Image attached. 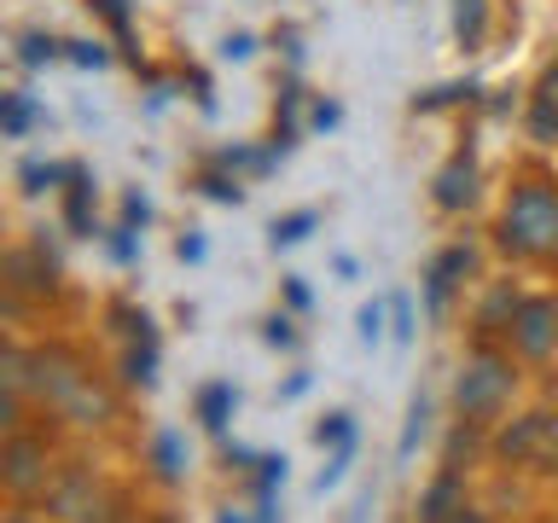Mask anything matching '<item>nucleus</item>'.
Returning a JSON list of instances; mask_svg holds the SVG:
<instances>
[{
	"instance_id": "19",
	"label": "nucleus",
	"mask_w": 558,
	"mask_h": 523,
	"mask_svg": "<svg viewBox=\"0 0 558 523\" xmlns=\"http://www.w3.org/2000/svg\"><path fill=\"white\" fill-rule=\"evenodd\" d=\"M384 338V308L373 303V308H361V343H378Z\"/></svg>"
},
{
	"instance_id": "3",
	"label": "nucleus",
	"mask_w": 558,
	"mask_h": 523,
	"mask_svg": "<svg viewBox=\"0 0 558 523\" xmlns=\"http://www.w3.org/2000/svg\"><path fill=\"white\" fill-rule=\"evenodd\" d=\"M518 355L495 338H477L460 361V378H453V413L460 425H477V430H495L506 408L518 396Z\"/></svg>"
},
{
	"instance_id": "11",
	"label": "nucleus",
	"mask_w": 558,
	"mask_h": 523,
	"mask_svg": "<svg viewBox=\"0 0 558 523\" xmlns=\"http://www.w3.org/2000/svg\"><path fill=\"white\" fill-rule=\"evenodd\" d=\"M471 268H477L471 244H448V251L430 262V273H425V285H430V308H442V303H448V291H453V285H465V273H471Z\"/></svg>"
},
{
	"instance_id": "22",
	"label": "nucleus",
	"mask_w": 558,
	"mask_h": 523,
	"mask_svg": "<svg viewBox=\"0 0 558 523\" xmlns=\"http://www.w3.org/2000/svg\"><path fill=\"white\" fill-rule=\"evenodd\" d=\"M453 523H495V518H488L483 506H471V500H465V506H460V518H453Z\"/></svg>"
},
{
	"instance_id": "2",
	"label": "nucleus",
	"mask_w": 558,
	"mask_h": 523,
	"mask_svg": "<svg viewBox=\"0 0 558 523\" xmlns=\"http://www.w3.org/2000/svg\"><path fill=\"white\" fill-rule=\"evenodd\" d=\"M495 251L523 268L558 262V181L553 174H518L495 209Z\"/></svg>"
},
{
	"instance_id": "13",
	"label": "nucleus",
	"mask_w": 558,
	"mask_h": 523,
	"mask_svg": "<svg viewBox=\"0 0 558 523\" xmlns=\"http://www.w3.org/2000/svg\"><path fill=\"white\" fill-rule=\"evenodd\" d=\"M453 35H460V47H483V35H488V0H453Z\"/></svg>"
},
{
	"instance_id": "1",
	"label": "nucleus",
	"mask_w": 558,
	"mask_h": 523,
	"mask_svg": "<svg viewBox=\"0 0 558 523\" xmlns=\"http://www.w3.org/2000/svg\"><path fill=\"white\" fill-rule=\"evenodd\" d=\"M29 401L41 408V418H59L70 430H105L117 418L111 384L64 343L29 349Z\"/></svg>"
},
{
	"instance_id": "12",
	"label": "nucleus",
	"mask_w": 558,
	"mask_h": 523,
	"mask_svg": "<svg viewBox=\"0 0 558 523\" xmlns=\"http://www.w3.org/2000/svg\"><path fill=\"white\" fill-rule=\"evenodd\" d=\"M518 303H523V291H512V285H495L483 296V308H477V338H506V326H512V314H518Z\"/></svg>"
},
{
	"instance_id": "8",
	"label": "nucleus",
	"mask_w": 558,
	"mask_h": 523,
	"mask_svg": "<svg viewBox=\"0 0 558 523\" xmlns=\"http://www.w3.org/2000/svg\"><path fill=\"white\" fill-rule=\"evenodd\" d=\"M471 198H477V157H471V146H460L430 174V204L442 209V216H460Z\"/></svg>"
},
{
	"instance_id": "16",
	"label": "nucleus",
	"mask_w": 558,
	"mask_h": 523,
	"mask_svg": "<svg viewBox=\"0 0 558 523\" xmlns=\"http://www.w3.org/2000/svg\"><path fill=\"white\" fill-rule=\"evenodd\" d=\"M151 460H157V477H163V483L181 477V442H174V436H157Z\"/></svg>"
},
{
	"instance_id": "17",
	"label": "nucleus",
	"mask_w": 558,
	"mask_h": 523,
	"mask_svg": "<svg viewBox=\"0 0 558 523\" xmlns=\"http://www.w3.org/2000/svg\"><path fill=\"white\" fill-rule=\"evenodd\" d=\"M308 227H314V209H296V216L274 221V244H296V239H308Z\"/></svg>"
},
{
	"instance_id": "15",
	"label": "nucleus",
	"mask_w": 558,
	"mask_h": 523,
	"mask_svg": "<svg viewBox=\"0 0 558 523\" xmlns=\"http://www.w3.org/2000/svg\"><path fill=\"white\" fill-rule=\"evenodd\" d=\"M430 425V401L418 396L413 408H408V425H401V442H396V460H413V448H418V436H425Z\"/></svg>"
},
{
	"instance_id": "10",
	"label": "nucleus",
	"mask_w": 558,
	"mask_h": 523,
	"mask_svg": "<svg viewBox=\"0 0 558 523\" xmlns=\"http://www.w3.org/2000/svg\"><path fill=\"white\" fill-rule=\"evenodd\" d=\"M523 122H530V139H541V146H558V59L535 76Z\"/></svg>"
},
{
	"instance_id": "4",
	"label": "nucleus",
	"mask_w": 558,
	"mask_h": 523,
	"mask_svg": "<svg viewBox=\"0 0 558 523\" xmlns=\"http://www.w3.org/2000/svg\"><path fill=\"white\" fill-rule=\"evenodd\" d=\"M59 442L41 430V425H17L7 430V442H0V483H7L12 500H47V488L59 483Z\"/></svg>"
},
{
	"instance_id": "14",
	"label": "nucleus",
	"mask_w": 558,
	"mask_h": 523,
	"mask_svg": "<svg viewBox=\"0 0 558 523\" xmlns=\"http://www.w3.org/2000/svg\"><path fill=\"white\" fill-rule=\"evenodd\" d=\"M233 384H209V390H198V418H204V425L209 430H221L227 425V418H233Z\"/></svg>"
},
{
	"instance_id": "6",
	"label": "nucleus",
	"mask_w": 558,
	"mask_h": 523,
	"mask_svg": "<svg viewBox=\"0 0 558 523\" xmlns=\"http://www.w3.org/2000/svg\"><path fill=\"white\" fill-rule=\"evenodd\" d=\"M41 506H47L52 523H117V512H122L117 495H111V488H105L87 465H64L59 483L47 488Z\"/></svg>"
},
{
	"instance_id": "18",
	"label": "nucleus",
	"mask_w": 558,
	"mask_h": 523,
	"mask_svg": "<svg viewBox=\"0 0 558 523\" xmlns=\"http://www.w3.org/2000/svg\"><path fill=\"white\" fill-rule=\"evenodd\" d=\"M314 436H320V442H331V448H343V442H355V425H349V413H331Z\"/></svg>"
},
{
	"instance_id": "20",
	"label": "nucleus",
	"mask_w": 558,
	"mask_h": 523,
	"mask_svg": "<svg viewBox=\"0 0 558 523\" xmlns=\"http://www.w3.org/2000/svg\"><path fill=\"white\" fill-rule=\"evenodd\" d=\"M7 129H12V134H24V129H29V105L17 99V94L7 99Z\"/></svg>"
},
{
	"instance_id": "9",
	"label": "nucleus",
	"mask_w": 558,
	"mask_h": 523,
	"mask_svg": "<svg viewBox=\"0 0 558 523\" xmlns=\"http://www.w3.org/2000/svg\"><path fill=\"white\" fill-rule=\"evenodd\" d=\"M465 506V471L460 465H442L436 477L425 483V495L413 506V523H453Z\"/></svg>"
},
{
	"instance_id": "21",
	"label": "nucleus",
	"mask_w": 558,
	"mask_h": 523,
	"mask_svg": "<svg viewBox=\"0 0 558 523\" xmlns=\"http://www.w3.org/2000/svg\"><path fill=\"white\" fill-rule=\"evenodd\" d=\"M396 338H413V308L396 303Z\"/></svg>"
},
{
	"instance_id": "5",
	"label": "nucleus",
	"mask_w": 558,
	"mask_h": 523,
	"mask_svg": "<svg viewBox=\"0 0 558 523\" xmlns=\"http://www.w3.org/2000/svg\"><path fill=\"white\" fill-rule=\"evenodd\" d=\"M495 460L523 471H558V408L518 413L495 430Z\"/></svg>"
},
{
	"instance_id": "7",
	"label": "nucleus",
	"mask_w": 558,
	"mask_h": 523,
	"mask_svg": "<svg viewBox=\"0 0 558 523\" xmlns=\"http://www.w3.org/2000/svg\"><path fill=\"white\" fill-rule=\"evenodd\" d=\"M506 349L523 366H547L558 355V296L553 291H523L512 326H506Z\"/></svg>"
}]
</instances>
